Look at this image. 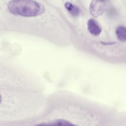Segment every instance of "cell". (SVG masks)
Wrapping results in <instances>:
<instances>
[{"label": "cell", "mask_w": 126, "mask_h": 126, "mask_svg": "<svg viewBox=\"0 0 126 126\" xmlns=\"http://www.w3.org/2000/svg\"><path fill=\"white\" fill-rule=\"evenodd\" d=\"M9 11L15 15L32 17L44 12L43 6L33 0H12L7 4Z\"/></svg>", "instance_id": "1"}, {"label": "cell", "mask_w": 126, "mask_h": 126, "mask_svg": "<svg viewBox=\"0 0 126 126\" xmlns=\"http://www.w3.org/2000/svg\"><path fill=\"white\" fill-rule=\"evenodd\" d=\"M37 125L38 126H74L75 124L70 121L62 119H54L47 122H45Z\"/></svg>", "instance_id": "4"}, {"label": "cell", "mask_w": 126, "mask_h": 126, "mask_svg": "<svg viewBox=\"0 0 126 126\" xmlns=\"http://www.w3.org/2000/svg\"><path fill=\"white\" fill-rule=\"evenodd\" d=\"M106 8V4L103 0H93L89 7L90 13L95 18L101 16L105 12Z\"/></svg>", "instance_id": "2"}, {"label": "cell", "mask_w": 126, "mask_h": 126, "mask_svg": "<svg viewBox=\"0 0 126 126\" xmlns=\"http://www.w3.org/2000/svg\"></svg>", "instance_id": "8"}, {"label": "cell", "mask_w": 126, "mask_h": 126, "mask_svg": "<svg viewBox=\"0 0 126 126\" xmlns=\"http://www.w3.org/2000/svg\"><path fill=\"white\" fill-rule=\"evenodd\" d=\"M87 29L92 35L98 36L102 31V29L97 22L93 18L89 19L87 22Z\"/></svg>", "instance_id": "3"}, {"label": "cell", "mask_w": 126, "mask_h": 126, "mask_svg": "<svg viewBox=\"0 0 126 126\" xmlns=\"http://www.w3.org/2000/svg\"><path fill=\"white\" fill-rule=\"evenodd\" d=\"M1 95L0 94V103H1Z\"/></svg>", "instance_id": "7"}, {"label": "cell", "mask_w": 126, "mask_h": 126, "mask_svg": "<svg viewBox=\"0 0 126 126\" xmlns=\"http://www.w3.org/2000/svg\"><path fill=\"white\" fill-rule=\"evenodd\" d=\"M64 6L69 13L73 16H77L79 14V9L70 2H66L64 3Z\"/></svg>", "instance_id": "6"}, {"label": "cell", "mask_w": 126, "mask_h": 126, "mask_svg": "<svg viewBox=\"0 0 126 126\" xmlns=\"http://www.w3.org/2000/svg\"><path fill=\"white\" fill-rule=\"evenodd\" d=\"M116 34L118 39L122 41L125 42L126 40V29L123 26H119L116 29Z\"/></svg>", "instance_id": "5"}]
</instances>
